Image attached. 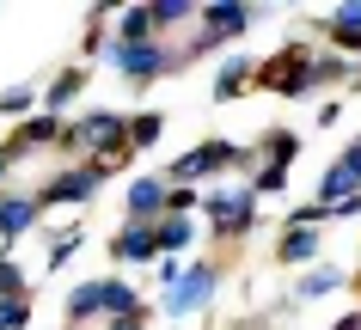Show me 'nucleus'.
Wrapping results in <instances>:
<instances>
[{"instance_id":"nucleus-1","label":"nucleus","mask_w":361,"mask_h":330,"mask_svg":"<svg viewBox=\"0 0 361 330\" xmlns=\"http://www.w3.org/2000/svg\"><path fill=\"white\" fill-rule=\"evenodd\" d=\"M111 61H116L129 80H153L159 68H166V49H159V43H116Z\"/></svg>"},{"instance_id":"nucleus-2","label":"nucleus","mask_w":361,"mask_h":330,"mask_svg":"<svg viewBox=\"0 0 361 330\" xmlns=\"http://www.w3.org/2000/svg\"><path fill=\"white\" fill-rule=\"evenodd\" d=\"M227 159L239 165L245 153H239V147H227V141H209V147H196V153H184L178 165H171V172H178V177H209V172H221Z\"/></svg>"},{"instance_id":"nucleus-3","label":"nucleus","mask_w":361,"mask_h":330,"mask_svg":"<svg viewBox=\"0 0 361 330\" xmlns=\"http://www.w3.org/2000/svg\"><path fill=\"white\" fill-rule=\"evenodd\" d=\"M209 214H214V227H221V233H245V227H251V190H221V196H209Z\"/></svg>"},{"instance_id":"nucleus-4","label":"nucleus","mask_w":361,"mask_h":330,"mask_svg":"<svg viewBox=\"0 0 361 330\" xmlns=\"http://www.w3.org/2000/svg\"><path fill=\"white\" fill-rule=\"evenodd\" d=\"M209 293H214V269H209V263H196L184 281H171V312L184 318V312H196L202 300H209Z\"/></svg>"},{"instance_id":"nucleus-5","label":"nucleus","mask_w":361,"mask_h":330,"mask_svg":"<svg viewBox=\"0 0 361 330\" xmlns=\"http://www.w3.org/2000/svg\"><path fill=\"white\" fill-rule=\"evenodd\" d=\"M123 135H129V129H123V117H111V110H98V117H86V122L74 129V141H80V147H92V153L116 147Z\"/></svg>"},{"instance_id":"nucleus-6","label":"nucleus","mask_w":361,"mask_h":330,"mask_svg":"<svg viewBox=\"0 0 361 330\" xmlns=\"http://www.w3.org/2000/svg\"><path fill=\"white\" fill-rule=\"evenodd\" d=\"M202 19H209V31H202V43H214V37H239V31L251 25V6H209Z\"/></svg>"},{"instance_id":"nucleus-7","label":"nucleus","mask_w":361,"mask_h":330,"mask_svg":"<svg viewBox=\"0 0 361 330\" xmlns=\"http://www.w3.org/2000/svg\"><path fill=\"white\" fill-rule=\"evenodd\" d=\"M31 227H37V202H31V196H13V202H0V233H6V239L31 233Z\"/></svg>"},{"instance_id":"nucleus-8","label":"nucleus","mask_w":361,"mask_h":330,"mask_svg":"<svg viewBox=\"0 0 361 330\" xmlns=\"http://www.w3.org/2000/svg\"><path fill=\"white\" fill-rule=\"evenodd\" d=\"M98 190V172H61L49 190H43V202H80V196Z\"/></svg>"},{"instance_id":"nucleus-9","label":"nucleus","mask_w":361,"mask_h":330,"mask_svg":"<svg viewBox=\"0 0 361 330\" xmlns=\"http://www.w3.org/2000/svg\"><path fill=\"white\" fill-rule=\"evenodd\" d=\"M159 208H166V184H153V177H141V184L129 190V214H135V220H153Z\"/></svg>"},{"instance_id":"nucleus-10","label":"nucleus","mask_w":361,"mask_h":330,"mask_svg":"<svg viewBox=\"0 0 361 330\" xmlns=\"http://www.w3.org/2000/svg\"><path fill=\"white\" fill-rule=\"evenodd\" d=\"M98 312H116V318H129V312H141V306H135V293L123 288V281H98Z\"/></svg>"},{"instance_id":"nucleus-11","label":"nucleus","mask_w":361,"mask_h":330,"mask_svg":"<svg viewBox=\"0 0 361 330\" xmlns=\"http://www.w3.org/2000/svg\"><path fill=\"white\" fill-rule=\"evenodd\" d=\"M159 251V239L147 233V227H129V233L116 239V257H123V263H129V257H153Z\"/></svg>"},{"instance_id":"nucleus-12","label":"nucleus","mask_w":361,"mask_h":330,"mask_svg":"<svg viewBox=\"0 0 361 330\" xmlns=\"http://www.w3.org/2000/svg\"><path fill=\"white\" fill-rule=\"evenodd\" d=\"M153 37V13L147 6H129V13H123V43H147Z\"/></svg>"},{"instance_id":"nucleus-13","label":"nucleus","mask_w":361,"mask_h":330,"mask_svg":"<svg viewBox=\"0 0 361 330\" xmlns=\"http://www.w3.org/2000/svg\"><path fill=\"white\" fill-rule=\"evenodd\" d=\"M312 251H319V239L306 233V227H294V233L282 239V257H288V263H306V257H312Z\"/></svg>"},{"instance_id":"nucleus-14","label":"nucleus","mask_w":361,"mask_h":330,"mask_svg":"<svg viewBox=\"0 0 361 330\" xmlns=\"http://www.w3.org/2000/svg\"><path fill=\"white\" fill-rule=\"evenodd\" d=\"M153 239H159V251H184V245H190V220H166Z\"/></svg>"},{"instance_id":"nucleus-15","label":"nucleus","mask_w":361,"mask_h":330,"mask_svg":"<svg viewBox=\"0 0 361 330\" xmlns=\"http://www.w3.org/2000/svg\"><path fill=\"white\" fill-rule=\"evenodd\" d=\"M331 172H337L343 184H349V190H361V141H355V147H349V153L337 159V165H331Z\"/></svg>"},{"instance_id":"nucleus-16","label":"nucleus","mask_w":361,"mask_h":330,"mask_svg":"<svg viewBox=\"0 0 361 330\" xmlns=\"http://www.w3.org/2000/svg\"><path fill=\"white\" fill-rule=\"evenodd\" d=\"M68 312H74V318H92V312H98V281H86V288L68 293Z\"/></svg>"},{"instance_id":"nucleus-17","label":"nucleus","mask_w":361,"mask_h":330,"mask_svg":"<svg viewBox=\"0 0 361 330\" xmlns=\"http://www.w3.org/2000/svg\"><path fill=\"white\" fill-rule=\"evenodd\" d=\"M245 68H251V61H239V56H233V61H227V74L214 80V92H221V98H233L239 86H245Z\"/></svg>"},{"instance_id":"nucleus-18","label":"nucleus","mask_w":361,"mask_h":330,"mask_svg":"<svg viewBox=\"0 0 361 330\" xmlns=\"http://www.w3.org/2000/svg\"><path fill=\"white\" fill-rule=\"evenodd\" d=\"M31 141H56V117H37L19 129V147H31Z\"/></svg>"},{"instance_id":"nucleus-19","label":"nucleus","mask_w":361,"mask_h":330,"mask_svg":"<svg viewBox=\"0 0 361 330\" xmlns=\"http://www.w3.org/2000/svg\"><path fill=\"white\" fill-rule=\"evenodd\" d=\"M153 25H178V19H190V6H178V0H159V6H147Z\"/></svg>"},{"instance_id":"nucleus-20","label":"nucleus","mask_w":361,"mask_h":330,"mask_svg":"<svg viewBox=\"0 0 361 330\" xmlns=\"http://www.w3.org/2000/svg\"><path fill=\"white\" fill-rule=\"evenodd\" d=\"M19 293H25L19 269H13V263H6V257H0V300H19Z\"/></svg>"},{"instance_id":"nucleus-21","label":"nucleus","mask_w":361,"mask_h":330,"mask_svg":"<svg viewBox=\"0 0 361 330\" xmlns=\"http://www.w3.org/2000/svg\"><path fill=\"white\" fill-rule=\"evenodd\" d=\"M331 288H337V269H312L300 281V293H331Z\"/></svg>"},{"instance_id":"nucleus-22","label":"nucleus","mask_w":361,"mask_h":330,"mask_svg":"<svg viewBox=\"0 0 361 330\" xmlns=\"http://www.w3.org/2000/svg\"><path fill=\"white\" fill-rule=\"evenodd\" d=\"M25 324V300H0V330H19Z\"/></svg>"},{"instance_id":"nucleus-23","label":"nucleus","mask_w":361,"mask_h":330,"mask_svg":"<svg viewBox=\"0 0 361 330\" xmlns=\"http://www.w3.org/2000/svg\"><path fill=\"white\" fill-rule=\"evenodd\" d=\"M80 92V74H68V80H56V92H49V110H61V104H68V98Z\"/></svg>"},{"instance_id":"nucleus-24","label":"nucleus","mask_w":361,"mask_h":330,"mask_svg":"<svg viewBox=\"0 0 361 330\" xmlns=\"http://www.w3.org/2000/svg\"><path fill=\"white\" fill-rule=\"evenodd\" d=\"M153 135H159V117H141V122H135V129H129V141H135V147H147Z\"/></svg>"},{"instance_id":"nucleus-25","label":"nucleus","mask_w":361,"mask_h":330,"mask_svg":"<svg viewBox=\"0 0 361 330\" xmlns=\"http://www.w3.org/2000/svg\"><path fill=\"white\" fill-rule=\"evenodd\" d=\"M111 330H141V312H129V318H116Z\"/></svg>"},{"instance_id":"nucleus-26","label":"nucleus","mask_w":361,"mask_h":330,"mask_svg":"<svg viewBox=\"0 0 361 330\" xmlns=\"http://www.w3.org/2000/svg\"><path fill=\"white\" fill-rule=\"evenodd\" d=\"M0 177H6V153H0Z\"/></svg>"}]
</instances>
